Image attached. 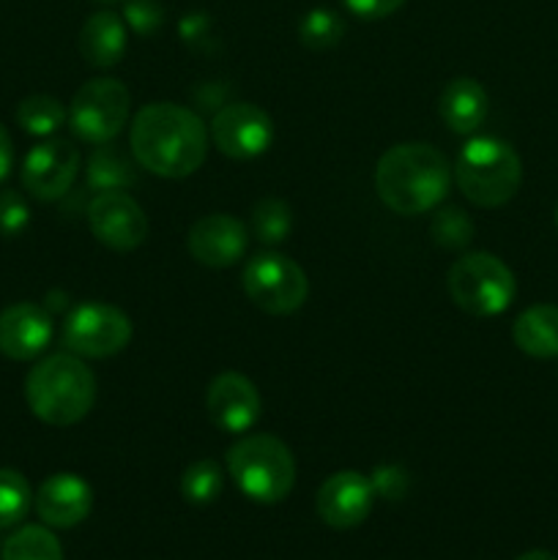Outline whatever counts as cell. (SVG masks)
Masks as SVG:
<instances>
[{
  "mask_svg": "<svg viewBox=\"0 0 558 560\" xmlns=\"http://www.w3.org/2000/svg\"><path fill=\"white\" fill-rule=\"evenodd\" d=\"M93 3H98V5H115V3H120V0H93Z\"/></svg>",
  "mask_w": 558,
  "mask_h": 560,
  "instance_id": "obj_35",
  "label": "cell"
},
{
  "mask_svg": "<svg viewBox=\"0 0 558 560\" xmlns=\"http://www.w3.org/2000/svg\"><path fill=\"white\" fill-rule=\"evenodd\" d=\"M452 162L427 142H399L375 167V191L388 211L419 217L446 200L452 189Z\"/></svg>",
  "mask_w": 558,
  "mask_h": 560,
  "instance_id": "obj_2",
  "label": "cell"
},
{
  "mask_svg": "<svg viewBox=\"0 0 558 560\" xmlns=\"http://www.w3.org/2000/svg\"><path fill=\"white\" fill-rule=\"evenodd\" d=\"M53 315L44 306L20 301L0 312V353L11 361H33L53 342Z\"/></svg>",
  "mask_w": 558,
  "mask_h": 560,
  "instance_id": "obj_16",
  "label": "cell"
},
{
  "mask_svg": "<svg viewBox=\"0 0 558 560\" xmlns=\"http://www.w3.org/2000/svg\"><path fill=\"white\" fill-rule=\"evenodd\" d=\"M556 228H558V206H556Z\"/></svg>",
  "mask_w": 558,
  "mask_h": 560,
  "instance_id": "obj_36",
  "label": "cell"
},
{
  "mask_svg": "<svg viewBox=\"0 0 558 560\" xmlns=\"http://www.w3.org/2000/svg\"><path fill=\"white\" fill-rule=\"evenodd\" d=\"M345 36V20L332 9H312L301 16L299 22V38L306 49H332L342 42Z\"/></svg>",
  "mask_w": 558,
  "mask_h": 560,
  "instance_id": "obj_26",
  "label": "cell"
},
{
  "mask_svg": "<svg viewBox=\"0 0 558 560\" xmlns=\"http://www.w3.org/2000/svg\"><path fill=\"white\" fill-rule=\"evenodd\" d=\"M131 93L113 77H96L77 88L69 104V126L77 140L88 145L113 142L129 124Z\"/></svg>",
  "mask_w": 558,
  "mask_h": 560,
  "instance_id": "obj_7",
  "label": "cell"
},
{
  "mask_svg": "<svg viewBox=\"0 0 558 560\" xmlns=\"http://www.w3.org/2000/svg\"><path fill=\"white\" fill-rule=\"evenodd\" d=\"M93 238L113 252H135L148 238V217L129 191H98L88 202Z\"/></svg>",
  "mask_w": 558,
  "mask_h": 560,
  "instance_id": "obj_11",
  "label": "cell"
},
{
  "mask_svg": "<svg viewBox=\"0 0 558 560\" xmlns=\"http://www.w3.org/2000/svg\"><path fill=\"white\" fill-rule=\"evenodd\" d=\"M224 474L213 459H195L181 476V495L191 506H208L222 495Z\"/></svg>",
  "mask_w": 558,
  "mask_h": 560,
  "instance_id": "obj_25",
  "label": "cell"
},
{
  "mask_svg": "<svg viewBox=\"0 0 558 560\" xmlns=\"http://www.w3.org/2000/svg\"><path fill=\"white\" fill-rule=\"evenodd\" d=\"M135 156L118 151L113 142L96 145V151L88 159V186L93 191H126L137 180Z\"/></svg>",
  "mask_w": 558,
  "mask_h": 560,
  "instance_id": "obj_21",
  "label": "cell"
},
{
  "mask_svg": "<svg viewBox=\"0 0 558 560\" xmlns=\"http://www.w3.org/2000/svg\"><path fill=\"white\" fill-rule=\"evenodd\" d=\"M372 487H375V495L392 498V501H397V498L405 495L408 479H405V474L399 468H394V465H386V468L375 470V476H372Z\"/></svg>",
  "mask_w": 558,
  "mask_h": 560,
  "instance_id": "obj_32",
  "label": "cell"
},
{
  "mask_svg": "<svg viewBox=\"0 0 558 560\" xmlns=\"http://www.w3.org/2000/svg\"><path fill=\"white\" fill-rule=\"evenodd\" d=\"M77 173H80V151L69 140L47 137L36 148H31L22 162L20 178L27 195L42 202H53L74 186Z\"/></svg>",
  "mask_w": 558,
  "mask_h": 560,
  "instance_id": "obj_12",
  "label": "cell"
},
{
  "mask_svg": "<svg viewBox=\"0 0 558 560\" xmlns=\"http://www.w3.org/2000/svg\"><path fill=\"white\" fill-rule=\"evenodd\" d=\"M208 126L184 104L153 102L135 115L129 151L142 170L159 178H189L208 156Z\"/></svg>",
  "mask_w": 558,
  "mask_h": 560,
  "instance_id": "obj_1",
  "label": "cell"
},
{
  "mask_svg": "<svg viewBox=\"0 0 558 560\" xmlns=\"http://www.w3.org/2000/svg\"><path fill=\"white\" fill-rule=\"evenodd\" d=\"M124 16V22L137 36H153L162 27L164 9L159 0H126Z\"/></svg>",
  "mask_w": 558,
  "mask_h": 560,
  "instance_id": "obj_30",
  "label": "cell"
},
{
  "mask_svg": "<svg viewBox=\"0 0 558 560\" xmlns=\"http://www.w3.org/2000/svg\"><path fill=\"white\" fill-rule=\"evenodd\" d=\"M375 503V487L359 470H337L321 485L315 498L317 517L334 530H350L364 523Z\"/></svg>",
  "mask_w": 558,
  "mask_h": 560,
  "instance_id": "obj_13",
  "label": "cell"
},
{
  "mask_svg": "<svg viewBox=\"0 0 558 560\" xmlns=\"http://www.w3.org/2000/svg\"><path fill=\"white\" fill-rule=\"evenodd\" d=\"M126 22L115 11H96L80 31V55L96 69L118 66L126 55Z\"/></svg>",
  "mask_w": 558,
  "mask_h": 560,
  "instance_id": "obj_19",
  "label": "cell"
},
{
  "mask_svg": "<svg viewBox=\"0 0 558 560\" xmlns=\"http://www.w3.org/2000/svg\"><path fill=\"white\" fill-rule=\"evenodd\" d=\"M430 238L446 252H463L474 241V222L460 206H446L435 211L430 222Z\"/></svg>",
  "mask_w": 558,
  "mask_h": 560,
  "instance_id": "obj_28",
  "label": "cell"
},
{
  "mask_svg": "<svg viewBox=\"0 0 558 560\" xmlns=\"http://www.w3.org/2000/svg\"><path fill=\"white\" fill-rule=\"evenodd\" d=\"M208 137L219 153L239 162L263 156L274 142V120L266 109L249 102H233L217 109Z\"/></svg>",
  "mask_w": 558,
  "mask_h": 560,
  "instance_id": "obj_10",
  "label": "cell"
},
{
  "mask_svg": "<svg viewBox=\"0 0 558 560\" xmlns=\"http://www.w3.org/2000/svg\"><path fill=\"white\" fill-rule=\"evenodd\" d=\"M228 474L249 501L279 503L295 487V457L277 435L246 432L228 448Z\"/></svg>",
  "mask_w": 558,
  "mask_h": 560,
  "instance_id": "obj_5",
  "label": "cell"
},
{
  "mask_svg": "<svg viewBox=\"0 0 558 560\" xmlns=\"http://www.w3.org/2000/svg\"><path fill=\"white\" fill-rule=\"evenodd\" d=\"M454 184L476 208H501L523 184V162L501 137L476 135L454 159Z\"/></svg>",
  "mask_w": 558,
  "mask_h": 560,
  "instance_id": "obj_4",
  "label": "cell"
},
{
  "mask_svg": "<svg viewBox=\"0 0 558 560\" xmlns=\"http://www.w3.org/2000/svg\"><path fill=\"white\" fill-rule=\"evenodd\" d=\"M252 235L260 244L277 246L288 241L290 230H293V211L279 197H263L255 208H252Z\"/></svg>",
  "mask_w": 558,
  "mask_h": 560,
  "instance_id": "obj_24",
  "label": "cell"
},
{
  "mask_svg": "<svg viewBox=\"0 0 558 560\" xmlns=\"http://www.w3.org/2000/svg\"><path fill=\"white\" fill-rule=\"evenodd\" d=\"M25 402L44 424L71 427L96 405V375L80 355L53 353L27 372Z\"/></svg>",
  "mask_w": 558,
  "mask_h": 560,
  "instance_id": "obj_3",
  "label": "cell"
},
{
  "mask_svg": "<svg viewBox=\"0 0 558 560\" xmlns=\"http://www.w3.org/2000/svg\"><path fill=\"white\" fill-rule=\"evenodd\" d=\"M342 3L359 20H383L403 9L405 0H342Z\"/></svg>",
  "mask_w": 558,
  "mask_h": 560,
  "instance_id": "obj_31",
  "label": "cell"
},
{
  "mask_svg": "<svg viewBox=\"0 0 558 560\" xmlns=\"http://www.w3.org/2000/svg\"><path fill=\"white\" fill-rule=\"evenodd\" d=\"M66 118L69 115H66L63 104L47 93L22 98L20 107H16V124L31 137H53L66 124Z\"/></svg>",
  "mask_w": 558,
  "mask_h": 560,
  "instance_id": "obj_23",
  "label": "cell"
},
{
  "mask_svg": "<svg viewBox=\"0 0 558 560\" xmlns=\"http://www.w3.org/2000/svg\"><path fill=\"white\" fill-rule=\"evenodd\" d=\"M512 339L531 359H558V306L534 304L518 315Z\"/></svg>",
  "mask_w": 558,
  "mask_h": 560,
  "instance_id": "obj_20",
  "label": "cell"
},
{
  "mask_svg": "<svg viewBox=\"0 0 558 560\" xmlns=\"http://www.w3.org/2000/svg\"><path fill=\"white\" fill-rule=\"evenodd\" d=\"M33 503L47 528L66 530L85 523L93 509V490L82 476L53 474L42 481Z\"/></svg>",
  "mask_w": 558,
  "mask_h": 560,
  "instance_id": "obj_17",
  "label": "cell"
},
{
  "mask_svg": "<svg viewBox=\"0 0 558 560\" xmlns=\"http://www.w3.org/2000/svg\"><path fill=\"white\" fill-rule=\"evenodd\" d=\"M446 290L454 306H460L465 315L496 317L512 306L518 279L501 257L490 252H468L449 268Z\"/></svg>",
  "mask_w": 558,
  "mask_h": 560,
  "instance_id": "obj_6",
  "label": "cell"
},
{
  "mask_svg": "<svg viewBox=\"0 0 558 560\" xmlns=\"http://www.w3.org/2000/svg\"><path fill=\"white\" fill-rule=\"evenodd\" d=\"M186 249L200 266L230 268L249 249V228L230 213H206L189 228Z\"/></svg>",
  "mask_w": 558,
  "mask_h": 560,
  "instance_id": "obj_15",
  "label": "cell"
},
{
  "mask_svg": "<svg viewBox=\"0 0 558 560\" xmlns=\"http://www.w3.org/2000/svg\"><path fill=\"white\" fill-rule=\"evenodd\" d=\"M0 560H63V547L47 525H25L5 539Z\"/></svg>",
  "mask_w": 558,
  "mask_h": 560,
  "instance_id": "obj_22",
  "label": "cell"
},
{
  "mask_svg": "<svg viewBox=\"0 0 558 560\" xmlns=\"http://www.w3.org/2000/svg\"><path fill=\"white\" fill-rule=\"evenodd\" d=\"M131 317L107 301H85L66 315L60 339L80 359H109L131 342Z\"/></svg>",
  "mask_w": 558,
  "mask_h": 560,
  "instance_id": "obj_9",
  "label": "cell"
},
{
  "mask_svg": "<svg viewBox=\"0 0 558 560\" xmlns=\"http://www.w3.org/2000/svg\"><path fill=\"white\" fill-rule=\"evenodd\" d=\"M11 167H14V145H11V135L5 126L0 124V184L9 178Z\"/></svg>",
  "mask_w": 558,
  "mask_h": 560,
  "instance_id": "obj_33",
  "label": "cell"
},
{
  "mask_svg": "<svg viewBox=\"0 0 558 560\" xmlns=\"http://www.w3.org/2000/svg\"><path fill=\"white\" fill-rule=\"evenodd\" d=\"M241 284H244L246 299L257 310L279 317L299 312L310 295V279L304 268L293 257L279 255V252H260L252 257L241 273Z\"/></svg>",
  "mask_w": 558,
  "mask_h": 560,
  "instance_id": "obj_8",
  "label": "cell"
},
{
  "mask_svg": "<svg viewBox=\"0 0 558 560\" xmlns=\"http://www.w3.org/2000/svg\"><path fill=\"white\" fill-rule=\"evenodd\" d=\"M518 560H558V558L547 550H528V552H523Z\"/></svg>",
  "mask_w": 558,
  "mask_h": 560,
  "instance_id": "obj_34",
  "label": "cell"
},
{
  "mask_svg": "<svg viewBox=\"0 0 558 560\" xmlns=\"http://www.w3.org/2000/svg\"><path fill=\"white\" fill-rule=\"evenodd\" d=\"M33 490L25 476L14 468H0V528H14L27 517Z\"/></svg>",
  "mask_w": 558,
  "mask_h": 560,
  "instance_id": "obj_27",
  "label": "cell"
},
{
  "mask_svg": "<svg viewBox=\"0 0 558 560\" xmlns=\"http://www.w3.org/2000/svg\"><path fill=\"white\" fill-rule=\"evenodd\" d=\"M206 410L213 427L228 435H246L260 421L263 399L255 383L241 372H222L211 381Z\"/></svg>",
  "mask_w": 558,
  "mask_h": 560,
  "instance_id": "obj_14",
  "label": "cell"
},
{
  "mask_svg": "<svg viewBox=\"0 0 558 560\" xmlns=\"http://www.w3.org/2000/svg\"><path fill=\"white\" fill-rule=\"evenodd\" d=\"M487 109H490V98L474 77H457L446 82L438 98V113L454 135H476V129L485 124Z\"/></svg>",
  "mask_w": 558,
  "mask_h": 560,
  "instance_id": "obj_18",
  "label": "cell"
},
{
  "mask_svg": "<svg viewBox=\"0 0 558 560\" xmlns=\"http://www.w3.org/2000/svg\"><path fill=\"white\" fill-rule=\"evenodd\" d=\"M27 224H31V208H27L25 197L14 189L0 191V235L16 238L25 233Z\"/></svg>",
  "mask_w": 558,
  "mask_h": 560,
  "instance_id": "obj_29",
  "label": "cell"
}]
</instances>
